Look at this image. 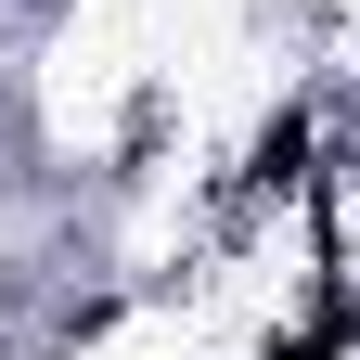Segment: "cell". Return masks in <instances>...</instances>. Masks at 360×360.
Wrapping results in <instances>:
<instances>
[{"label": "cell", "mask_w": 360, "mask_h": 360, "mask_svg": "<svg viewBox=\"0 0 360 360\" xmlns=\"http://www.w3.org/2000/svg\"><path fill=\"white\" fill-rule=\"evenodd\" d=\"M257 360H335V335H283V347H257Z\"/></svg>", "instance_id": "7a4b0ae2"}, {"label": "cell", "mask_w": 360, "mask_h": 360, "mask_svg": "<svg viewBox=\"0 0 360 360\" xmlns=\"http://www.w3.org/2000/svg\"><path fill=\"white\" fill-rule=\"evenodd\" d=\"M296 167H309V129L283 116V129H270V142H257V180H296Z\"/></svg>", "instance_id": "6da1fadb"}]
</instances>
